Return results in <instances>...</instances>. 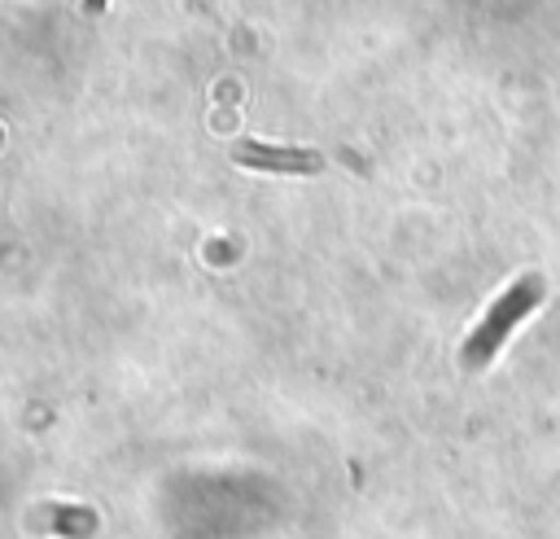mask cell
I'll list each match as a JSON object with an SVG mask.
<instances>
[{
  "mask_svg": "<svg viewBox=\"0 0 560 539\" xmlns=\"http://www.w3.org/2000/svg\"><path fill=\"white\" fill-rule=\"evenodd\" d=\"M48 526L61 539H92L96 535V513L83 504H52L48 508Z\"/></svg>",
  "mask_w": 560,
  "mask_h": 539,
  "instance_id": "3",
  "label": "cell"
},
{
  "mask_svg": "<svg viewBox=\"0 0 560 539\" xmlns=\"http://www.w3.org/2000/svg\"><path fill=\"white\" fill-rule=\"evenodd\" d=\"M542 294H547V280H542L538 272H529V276H521L516 285H508V289L490 302V311L481 316V324L468 333V342H464V351H459V364H464L468 372H481V368L499 355V346L508 342V333L542 302Z\"/></svg>",
  "mask_w": 560,
  "mask_h": 539,
  "instance_id": "1",
  "label": "cell"
},
{
  "mask_svg": "<svg viewBox=\"0 0 560 539\" xmlns=\"http://www.w3.org/2000/svg\"><path fill=\"white\" fill-rule=\"evenodd\" d=\"M79 9H83V13H88V18H96V13H105V0H83V4H79Z\"/></svg>",
  "mask_w": 560,
  "mask_h": 539,
  "instance_id": "4",
  "label": "cell"
},
{
  "mask_svg": "<svg viewBox=\"0 0 560 539\" xmlns=\"http://www.w3.org/2000/svg\"><path fill=\"white\" fill-rule=\"evenodd\" d=\"M241 167L254 171H276V175H319L324 171V153L306 149V145H267V140H236L228 149Z\"/></svg>",
  "mask_w": 560,
  "mask_h": 539,
  "instance_id": "2",
  "label": "cell"
}]
</instances>
